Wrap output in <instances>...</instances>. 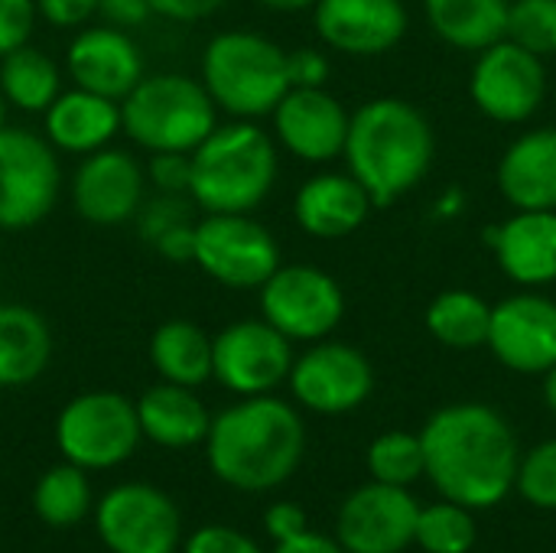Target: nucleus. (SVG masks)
Masks as SVG:
<instances>
[{"mask_svg":"<svg viewBox=\"0 0 556 553\" xmlns=\"http://www.w3.org/2000/svg\"><path fill=\"white\" fill-rule=\"evenodd\" d=\"M427 476L443 499L472 512L498 505L518 476V440L489 404L440 407L420 430Z\"/></svg>","mask_w":556,"mask_h":553,"instance_id":"obj_1","label":"nucleus"},{"mask_svg":"<svg viewBox=\"0 0 556 553\" xmlns=\"http://www.w3.org/2000/svg\"><path fill=\"white\" fill-rule=\"evenodd\" d=\"M306 450L300 414L270 394L244 398L212 417L205 456L212 473L238 492H267L283 486Z\"/></svg>","mask_w":556,"mask_h":553,"instance_id":"obj_2","label":"nucleus"},{"mask_svg":"<svg viewBox=\"0 0 556 553\" xmlns=\"http://www.w3.org/2000/svg\"><path fill=\"white\" fill-rule=\"evenodd\" d=\"M433 127L420 108L401 98H375L352 114L342 156L375 209H384L420 186L433 166Z\"/></svg>","mask_w":556,"mask_h":553,"instance_id":"obj_3","label":"nucleus"},{"mask_svg":"<svg viewBox=\"0 0 556 553\" xmlns=\"http://www.w3.org/2000/svg\"><path fill=\"white\" fill-rule=\"evenodd\" d=\"M277 183V147L254 121L215 127L192 150L189 196L205 215L254 212Z\"/></svg>","mask_w":556,"mask_h":553,"instance_id":"obj_4","label":"nucleus"},{"mask_svg":"<svg viewBox=\"0 0 556 553\" xmlns=\"http://www.w3.org/2000/svg\"><path fill=\"white\" fill-rule=\"evenodd\" d=\"M202 85L215 108L238 121L274 114L290 91L287 52L251 29H228L208 39L202 52Z\"/></svg>","mask_w":556,"mask_h":553,"instance_id":"obj_5","label":"nucleus"},{"mask_svg":"<svg viewBox=\"0 0 556 553\" xmlns=\"http://www.w3.org/2000/svg\"><path fill=\"white\" fill-rule=\"evenodd\" d=\"M121 121L127 137L150 153H192L218 127V108L202 81L160 72L143 75L121 101Z\"/></svg>","mask_w":556,"mask_h":553,"instance_id":"obj_6","label":"nucleus"},{"mask_svg":"<svg viewBox=\"0 0 556 553\" xmlns=\"http://www.w3.org/2000/svg\"><path fill=\"white\" fill-rule=\"evenodd\" d=\"M137 404L117 391H88L72 398L55 420V443L65 463L81 469H114L140 443Z\"/></svg>","mask_w":556,"mask_h":553,"instance_id":"obj_7","label":"nucleus"},{"mask_svg":"<svg viewBox=\"0 0 556 553\" xmlns=\"http://www.w3.org/2000/svg\"><path fill=\"white\" fill-rule=\"evenodd\" d=\"M192 264L231 290H261L280 267V244L251 212L205 215L195 222Z\"/></svg>","mask_w":556,"mask_h":553,"instance_id":"obj_8","label":"nucleus"},{"mask_svg":"<svg viewBox=\"0 0 556 553\" xmlns=\"http://www.w3.org/2000/svg\"><path fill=\"white\" fill-rule=\"evenodd\" d=\"M261 316L290 342H319L342 323L345 293L313 264H280L261 287Z\"/></svg>","mask_w":556,"mask_h":553,"instance_id":"obj_9","label":"nucleus"},{"mask_svg":"<svg viewBox=\"0 0 556 553\" xmlns=\"http://www.w3.org/2000/svg\"><path fill=\"white\" fill-rule=\"evenodd\" d=\"M59 160L46 137L0 127V228L39 225L59 199Z\"/></svg>","mask_w":556,"mask_h":553,"instance_id":"obj_10","label":"nucleus"},{"mask_svg":"<svg viewBox=\"0 0 556 553\" xmlns=\"http://www.w3.org/2000/svg\"><path fill=\"white\" fill-rule=\"evenodd\" d=\"M469 95L485 117L498 124H521L534 117L544 104V59L511 39H498L495 46L479 52L469 75Z\"/></svg>","mask_w":556,"mask_h":553,"instance_id":"obj_11","label":"nucleus"},{"mask_svg":"<svg viewBox=\"0 0 556 553\" xmlns=\"http://www.w3.org/2000/svg\"><path fill=\"white\" fill-rule=\"evenodd\" d=\"M293 362V342L267 319L231 323L212 339V378L241 398L270 394L290 378Z\"/></svg>","mask_w":556,"mask_h":553,"instance_id":"obj_12","label":"nucleus"},{"mask_svg":"<svg viewBox=\"0 0 556 553\" xmlns=\"http://www.w3.org/2000/svg\"><path fill=\"white\" fill-rule=\"evenodd\" d=\"M94 525L111 553H176L182 538L176 502L147 482L111 489L94 512Z\"/></svg>","mask_w":556,"mask_h":553,"instance_id":"obj_13","label":"nucleus"},{"mask_svg":"<svg viewBox=\"0 0 556 553\" xmlns=\"http://www.w3.org/2000/svg\"><path fill=\"white\" fill-rule=\"evenodd\" d=\"M287 381L303 407H309L313 414L336 417L362 407L371 398L375 368L355 345L319 339L293 362Z\"/></svg>","mask_w":556,"mask_h":553,"instance_id":"obj_14","label":"nucleus"},{"mask_svg":"<svg viewBox=\"0 0 556 553\" xmlns=\"http://www.w3.org/2000/svg\"><path fill=\"white\" fill-rule=\"evenodd\" d=\"M420 505L401 486L371 482L355 489L336 521V538L349 553H401L414 544Z\"/></svg>","mask_w":556,"mask_h":553,"instance_id":"obj_15","label":"nucleus"},{"mask_svg":"<svg viewBox=\"0 0 556 553\" xmlns=\"http://www.w3.org/2000/svg\"><path fill=\"white\" fill-rule=\"evenodd\" d=\"M492 355L518 375H547L556 365V300L525 290L492 306Z\"/></svg>","mask_w":556,"mask_h":553,"instance_id":"obj_16","label":"nucleus"},{"mask_svg":"<svg viewBox=\"0 0 556 553\" xmlns=\"http://www.w3.org/2000/svg\"><path fill=\"white\" fill-rule=\"evenodd\" d=\"M75 212L91 225H124L137 218L143 205V169L127 150L88 153L72 179Z\"/></svg>","mask_w":556,"mask_h":553,"instance_id":"obj_17","label":"nucleus"},{"mask_svg":"<svg viewBox=\"0 0 556 553\" xmlns=\"http://www.w3.org/2000/svg\"><path fill=\"white\" fill-rule=\"evenodd\" d=\"M352 114L326 88H290L274 108L277 140L306 163H329L345 153Z\"/></svg>","mask_w":556,"mask_h":553,"instance_id":"obj_18","label":"nucleus"},{"mask_svg":"<svg viewBox=\"0 0 556 553\" xmlns=\"http://www.w3.org/2000/svg\"><path fill=\"white\" fill-rule=\"evenodd\" d=\"M313 23L336 52L381 55L404 39L407 10L401 0H316Z\"/></svg>","mask_w":556,"mask_h":553,"instance_id":"obj_19","label":"nucleus"},{"mask_svg":"<svg viewBox=\"0 0 556 553\" xmlns=\"http://www.w3.org/2000/svg\"><path fill=\"white\" fill-rule=\"evenodd\" d=\"M68 75L78 88L124 101L143 78V52L117 26H88L75 33L65 52Z\"/></svg>","mask_w":556,"mask_h":553,"instance_id":"obj_20","label":"nucleus"},{"mask_svg":"<svg viewBox=\"0 0 556 553\" xmlns=\"http://www.w3.org/2000/svg\"><path fill=\"white\" fill-rule=\"evenodd\" d=\"M371 212H375V202L352 173L309 176L293 199L296 225L306 235L323 238V241H339V238L355 235L368 222Z\"/></svg>","mask_w":556,"mask_h":553,"instance_id":"obj_21","label":"nucleus"},{"mask_svg":"<svg viewBox=\"0 0 556 553\" xmlns=\"http://www.w3.org/2000/svg\"><path fill=\"white\" fill-rule=\"evenodd\" d=\"M492 248L505 277L521 287L556 280V209L518 212L492 231Z\"/></svg>","mask_w":556,"mask_h":553,"instance_id":"obj_22","label":"nucleus"},{"mask_svg":"<svg viewBox=\"0 0 556 553\" xmlns=\"http://www.w3.org/2000/svg\"><path fill=\"white\" fill-rule=\"evenodd\" d=\"M117 130H124L121 101L78 85L72 91H62L46 108V140L65 153L88 156L94 150H104L117 137Z\"/></svg>","mask_w":556,"mask_h":553,"instance_id":"obj_23","label":"nucleus"},{"mask_svg":"<svg viewBox=\"0 0 556 553\" xmlns=\"http://www.w3.org/2000/svg\"><path fill=\"white\" fill-rule=\"evenodd\" d=\"M498 192L518 212L556 209V127L521 134L502 153Z\"/></svg>","mask_w":556,"mask_h":553,"instance_id":"obj_24","label":"nucleus"},{"mask_svg":"<svg viewBox=\"0 0 556 553\" xmlns=\"http://www.w3.org/2000/svg\"><path fill=\"white\" fill-rule=\"evenodd\" d=\"M140 433L163 450H189L205 443L212 430V417L205 404L195 398V388L182 385H153L137 401Z\"/></svg>","mask_w":556,"mask_h":553,"instance_id":"obj_25","label":"nucleus"},{"mask_svg":"<svg viewBox=\"0 0 556 553\" xmlns=\"http://www.w3.org/2000/svg\"><path fill=\"white\" fill-rule=\"evenodd\" d=\"M52 359L49 323L20 303H0V388L36 381Z\"/></svg>","mask_w":556,"mask_h":553,"instance_id":"obj_26","label":"nucleus"},{"mask_svg":"<svg viewBox=\"0 0 556 553\" xmlns=\"http://www.w3.org/2000/svg\"><path fill=\"white\" fill-rule=\"evenodd\" d=\"M511 0H424L433 33L463 52H482L505 39Z\"/></svg>","mask_w":556,"mask_h":553,"instance_id":"obj_27","label":"nucleus"},{"mask_svg":"<svg viewBox=\"0 0 556 553\" xmlns=\"http://www.w3.org/2000/svg\"><path fill=\"white\" fill-rule=\"evenodd\" d=\"M150 362L163 381L199 388L212 378V336L189 319H169L150 336Z\"/></svg>","mask_w":556,"mask_h":553,"instance_id":"obj_28","label":"nucleus"},{"mask_svg":"<svg viewBox=\"0 0 556 553\" xmlns=\"http://www.w3.org/2000/svg\"><path fill=\"white\" fill-rule=\"evenodd\" d=\"M492 306L472 290H443L427 306L430 336L456 352H469L489 342Z\"/></svg>","mask_w":556,"mask_h":553,"instance_id":"obj_29","label":"nucleus"},{"mask_svg":"<svg viewBox=\"0 0 556 553\" xmlns=\"http://www.w3.org/2000/svg\"><path fill=\"white\" fill-rule=\"evenodd\" d=\"M0 91L7 104L29 114H46V108L62 95V78L55 62L26 42L0 59Z\"/></svg>","mask_w":556,"mask_h":553,"instance_id":"obj_30","label":"nucleus"},{"mask_svg":"<svg viewBox=\"0 0 556 553\" xmlns=\"http://www.w3.org/2000/svg\"><path fill=\"white\" fill-rule=\"evenodd\" d=\"M33 512L49 528H72L91 512V486L81 466L62 463L39 476L33 489Z\"/></svg>","mask_w":556,"mask_h":553,"instance_id":"obj_31","label":"nucleus"},{"mask_svg":"<svg viewBox=\"0 0 556 553\" xmlns=\"http://www.w3.org/2000/svg\"><path fill=\"white\" fill-rule=\"evenodd\" d=\"M479 528L472 518V508L456 502H440L420 508L414 544L427 553H469L476 548Z\"/></svg>","mask_w":556,"mask_h":553,"instance_id":"obj_32","label":"nucleus"},{"mask_svg":"<svg viewBox=\"0 0 556 553\" xmlns=\"http://www.w3.org/2000/svg\"><path fill=\"white\" fill-rule=\"evenodd\" d=\"M368 473L375 482L407 489L427 473L424 440L404 430H391L368 447Z\"/></svg>","mask_w":556,"mask_h":553,"instance_id":"obj_33","label":"nucleus"},{"mask_svg":"<svg viewBox=\"0 0 556 553\" xmlns=\"http://www.w3.org/2000/svg\"><path fill=\"white\" fill-rule=\"evenodd\" d=\"M505 39L534 55H556V0H511Z\"/></svg>","mask_w":556,"mask_h":553,"instance_id":"obj_34","label":"nucleus"},{"mask_svg":"<svg viewBox=\"0 0 556 553\" xmlns=\"http://www.w3.org/2000/svg\"><path fill=\"white\" fill-rule=\"evenodd\" d=\"M515 489L534 508L556 512V440H547L534 447L528 456H521Z\"/></svg>","mask_w":556,"mask_h":553,"instance_id":"obj_35","label":"nucleus"},{"mask_svg":"<svg viewBox=\"0 0 556 553\" xmlns=\"http://www.w3.org/2000/svg\"><path fill=\"white\" fill-rule=\"evenodd\" d=\"M36 16V0H0V59L29 42Z\"/></svg>","mask_w":556,"mask_h":553,"instance_id":"obj_36","label":"nucleus"},{"mask_svg":"<svg viewBox=\"0 0 556 553\" xmlns=\"http://www.w3.org/2000/svg\"><path fill=\"white\" fill-rule=\"evenodd\" d=\"M186 218H189L186 202H182L179 196L160 192V199L140 205V212H137V231H140L143 241L153 244L166 228H173V225H179V222H186Z\"/></svg>","mask_w":556,"mask_h":553,"instance_id":"obj_37","label":"nucleus"},{"mask_svg":"<svg viewBox=\"0 0 556 553\" xmlns=\"http://www.w3.org/2000/svg\"><path fill=\"white\" fill-rule=\"evenodd\" d=\"M147 173L160 192L182 196L192 183V153H153Z\"/></svg>","mask_w":556,"mask_h":553,"instance_id":"obj_38","label":"nucleus"},{"mask_svg":"<svg viewBox=\"0 0 556 553\" xmlns=\"http://www.w3.org/2000/svg\"><path fill=\"white\" fill-rule=\"evenodd\" d=\"M186 553H261V548L235 528L208 525L186 541Z\"/></svg>","mask_w":556,"mask_h":553,"instance_id":"obj_39","label":"nucleus"},{"mask_svg":"<svg viewBox=\"0 0 556 553\" xmlns=\"http://www.w3.org/2000/svg\"><path fill=\"white\" fill-rule=\"evenodd\" d=\"M290 88H323L329 78V59L319 49H293L287 52Z\"/></svg>","mask_w":556,"mask_h":553,"instance_id":"obj_40","label":"nucleus"},{"mask_svg":"<svg viewBox=\"0 0 556 553\" xmlns=\"http://www.w3.org/2000/svg\"><path fill=\"white\" fill-rule=\"evenodd\" d=\"M101 0H36V10L46 23L68 29V26H81L91 13H98Z\"/></svg>","mask_w":556,"mask_h":553,"instance_id":"obj_41","label":"nucleus"},{"mask_svg":"<svg viewBox=\"0 0 556 553\" xmlns=\"http://www.w3.org/2000/svg\"><path fill=\"white\" fill-rule=\"evenodd\" d=\"M264 528H267V535L277 544L280 541H290V538H296L303 531H309L306 528V515H303V508L296 502H277V505H270L267 515H264Z\"/></svg>","mask_w":556,"mask_h":553,"instance_id":"obj_42","label":"nucleus"},{"mask_svg":"<svg viewBox=\"0 0 556 553\" xmlns=\"http://www.w3.org/2000/svg\"><path fill=\"white\" fill-rule=\"evenodd\" d=\"M228 0H150L153 13L173 23H199L212 13H218Z\"/></svg>","mask_w":556,"mask_h":553,"instance_id":"obj_43","label":"nucleus"},{"mask_svg":"<svg viewBox=\"0 0 556 553\" xmlns=\"http://www.w3.org/2000/svg\"><path fill=\"white\" fill-rule=\"evenodd\" d=\"M153 248H156L166 261H173V264L192 261V254H195V225L186 218V222L166 228V231L153 241Z\"/></svg>","mask_w":556,"mask_h":553,"instance_id":"obj_44","label":"nucleus"},{"mask_svg":"<svg viewBox=\"0 0 556 553\" xmlns=\"http://www.w3.org/2000/svg\"><path fill=\"white\" fill-rule=\"evenodd\" d=\"M98 13H104V20L117 29H130V26H143L147 16L153 13L150 0H101Z\"/></svg>","mask_w":556,"mask_h":553,"instance_id":"obj_45","label":"nucleus"},{"mask_svg":"<svg viewBox=\"0 0 556 553\" xmlns=\"http://www.w3.org/2000/svg\"><path fill=\"white\" fill-rule=\"evenodd\" d=\"M274 553H349L339 541H329L323 535H313V531H303L290 541H280Z\"/></svg>","mask_w":556,"mask_h":553,"instance_id":"obj_46","label":"nucleus"},{"mask_svg":"<svg viewBox=\"0 0 556 553\" xmlns=\"http://www.w3.org/2000/svg\"><path fill=\"white\" fill-rule=\"evenodd\" d=\"M264 3L267 10H277V13H296V10H309L316 0H257Z\"/></svg>","mask_w":556,"mask_h":553,"instance_id":"obj_47","label":"nucleus"},{"mask_svg":"<svg viewBox=\"0 0 556 553\" xmlns=\"http://www.w3.org/2000/svg\"><path fill=\"white\" fill-rule=\"evenodd\" d=\"M544 401H547V407L556 414V365L544 375Z\"/></svg>","mask_w":556,"mask_h":553,"instance_id":"obj_48","label":"nucleus"},{"mask_svg":"<svg viewBox=\"0 0 556 553\" xmlns=\"http://www.w3.org/2000/svg\"><path fill=\"white\" fill-rule=\"evenodd\" d=\"M0 127H7V98L0 91Z\"/></svg>","mask_w":556,"mask_h":553,"instance_id":"obj_49","label":"nucleus"}]
</instances>
